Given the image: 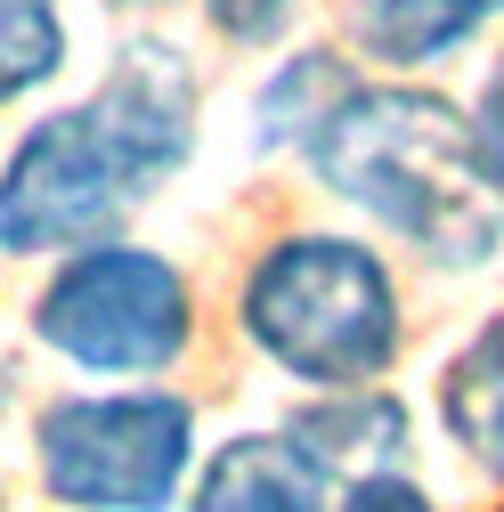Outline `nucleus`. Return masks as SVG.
Segmentation results:
<instances>
[{"label":"nucleus","instance_id":"obj_1","mask_svg":"<svg viewBox=\"0 0 504 512\" xmlns=\"http://www.w3.org/2000/svg\"><path fill=\"white\" fill-rule=\"evenodd\" d=\"M196 66L171 41H131L114 74L66 106L41 114L0 163V252L41 261V252H82L106 244L114 220L147 204L171 171L196 155Z\"/></svg>","mask_w":504,"mask_h":512},{"label":"nucleus","instance_id":"obj_2","mask_svg":"<svg viewBox=\"0 0 504 512\" xmlns=\"http://www.w3.org/2000/svg\"><path fill=\"white\" fill-rule=\"evenodd\" d=\"M309 171L326 196L383 220L439 269H480L504 244V204L480 187L464 155V106L407 82H358L318 131H309Z\"/></svg>","mask_w":504,"mask_h":512},{"label":"nucleus","instance_id":"obj_3","mask_svg":"<svg viewBox=\"0 0 504 512\" xmlns=\"http://www.w3.org/2000/svg\"><path fill=\"white\" fill-rule=\"evenodd\" d=\"M236 326L301 391H366L407 350L399 277L358 236H285L244 269Z\"/></svg>","mask_w":504,"mask_h":512},{"label":"nucleus","instance_id":"obj_4","mask_svg":"<svg viewBox=\"0 0 504 512\" xmlns=\"http://www.w3.org/2000/svg\"><path fill=\"white\" fill-rule=\"evenodd\" d=\"M41 496L66 512H171L196 480V407L179 391H66L33 415Z\"/></svg>","mask_w":504,"mask_h":512},{"label":"nucleus","instance_id":"obj_5","mask_svg":"<svg viewBox=\"0 0 504 512\" xmlns=\"http://www.w3.org/2000/svg\"><path fill=\"white\" fill-rule=\"evenodd\" d=\"M33 334H41V350H57L82 374L147 382V374H171L196 342V293L155 244L106 236L49 269V285L33 301Z\"/></svg>","mask_w":504,"mask_h":512},{"label":"nucleus","instance_id":"obj_6","mask_svg":"<svg viewBox=\"0 0 504 512\" xmlns=\"http://www.w3.org/2000/svg\"><path fill=\"white\" fill-rule=\"evenodd\" d=\"M277 431L334 496L415 464V415H407L399 391H383V382H366V391H309Z\"/></svg>","mask_w":504,"mask_h":512},{"label":"nucleus","instance_id":"obj_7","mask_svg":"<svg viewBox=\"0 0 504 512\" xmlns=\"http://www.w3.org/2000/svg\"><path fill=\"white\" fill-rule=\"evenodd\" d=\"M187 512H342V496L285 447V431H236L196 464Z\"/></svg>","mask_w":504,"mask_h":512},{"label":"nucleus","instance_id":"obj_8","mask_svg":"<svg viewBox=\"0 0 504 512\" xmlns=\"http://www.w3.org/2000/svg\"><path fill=\"white\" fill-rule=\"evenodd\" d=\"M439 431L480 480H504V317L439 366Z\"/></svg>","mask_w":504,"mask_h":512},{"label":"nucleus","instance_id":"obj_9","mask_svg":"<svg viewBox=\"0 0 504 512\" xmlns=\"http://www.w3.org/2000/svg\"><path fill=\"white\" fill-rule=\"evenodd\" d=\"M504 17V0H358V49L391 74L439 66Z\"/></svg>","mask_w":504,"mask_h":512},{"label":"nucleus","instance_id":"obj_10","mask_svg":"<svg viewBox=\"0 0 504 512\" xmlns=\"http://www.w3.org/2000/svg\"><path fill=\"white\" fill-rule=\"evenodd\" d=\"M358 90V74L342 66L334 49H301L285 57V66L261 82V98H252V147L277 155V147H309V131Z\"/></svg>","mask_w":504,"mask_h":512},{"label":"nucleus","instance_id":"obj_11","mask_svg":"<svg viewBox=\"0 0 504 512\" xmlns=\"http://www.w3.org/2000/svg\"><path fill=\"white\" fill-rule=\"evenodd\" d=\"M66 74V17L57 0H0V106H17Z\"/></svg>","mask_w":504,"mask_h":512},{"label":"nucleus","instance_id":"obj_12","mask_svg":"<svg viewBox=\"0 0 504 512\" xmlns=\"http://www.w3.org/2000/svg\"><path fill=\"white\" fill-rule=\"evenodd\" d=\"M464 155H472L480 187L504 204V66L480 82V98H472V114H464Z\"/></svg>","mask_w":504,"mask_h":512},{"label":"nucleus","instance_id":"obj_13","mask_svg":"<svg viewBox=\"0 0 504 512\" xmlns=\"http://www.w3.org/2000/svg\"><path fill=\"white\" fill-rule=\"evenodd\" d=\"M204 17H212V33L236 41V49H269V41L293 25V0H204Z\"/></svg>","mask_w":504,"mask_h":512},{"label":"nucleus","instance_id":"obj_14","mask_svg":"<svg viewBox=\"0 0 504 512\" xmlns=\"http://www.w3.org/2000/svg\"><path fill=\"white\" fill-rule=\"evenodd\" d=\"M342 512H439V504L415 488V472H391V480H358V488H342Z\"/></svg>","mask_w":504,"mask_h":512},{"label":"nucleus","instance_id":"obj_15","mask_svg":"<svg viewBox=\"0 0 504 512\" xmlns=\"http://www.w3.org/2000/svg\"><path fill=\"white\" fill-rule=\"evenodd\" d=\"M106 9H139V0H106Z\"/></svg>","mask_w":504,"mask_h":512}]
</instances>
